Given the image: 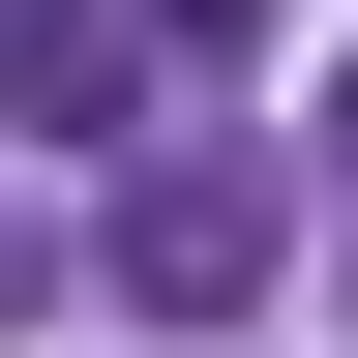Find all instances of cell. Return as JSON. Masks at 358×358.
<instances>
[{
	"label": "cell",
	"mask_w": 358,
	"mask_h": 358,
	"mask_svg": "<svg viewBox=\"0 0 358 358\" xmlns=\"http://www.w3.org/2000/svg\"><path fill=\"white\" fill-rule=\"evenodd\" d=\"M150 30H239V0H150Z\"/></svg>",
	"instance_id": "3957f363"
},
{
	"label": "cell",
	"mask_w": 358,
	"mask_h": 358,
	"mask_svg": "<svg viewBox=\"0 0 358 358\" xmlns=\"http://www.w3.org/2000/svg\"><path fill=\"white\" fill-rule=\"evenodd\" d=\"M0 120L120 150V120H150V0H0Z\"/></svg>",
	"instance_id": "6da1fadb"
},
{
	"label": "cell",
	"mask_w": 358,
	"mask_h": 358,
	"mask_svg": "<svg viewBox=\"0 0 358 358\" xmlns=\"http://www.w3.org/2000/svg\"><path fill=\"white\" fill-rule=\"evenodd\" d=\"M120 299L239 329V299H268V209H239V179H150V209H120Z\"/></svg>",
	"instance_id": "7a4b0ae2"
},
{
	"label": "cell",
	"mask_w": 358,
	"mask_h": 358,
	"mask_svg": "<svg viewBox=\"0 0 358 358\" xmlns=\"http://www.w3.org/2000/svg\"><path fill=\"white\" fill-rule=\"evenodd\" d=\"M329 150H358V90H329Z\"/></svg>",
	"instance_id": "277c9868"
}]
</instances>
